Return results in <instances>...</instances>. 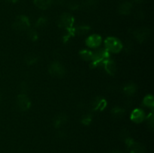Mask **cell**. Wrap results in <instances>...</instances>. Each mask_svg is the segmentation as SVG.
<instances>
[{
    "label": "cell",
    "instance_id": "obj_1",
    "mask_svg": "<svg viewBox=\"0 0 154 153\" xmlns=\"http://www.w3.org/2000/svg\"><path fill=\"white\" fill-rule=\"evenodd\" d=\"M105 46L108 51L112 52H119L123 48V44L119 39L116 38H108L105 40Z\"/></svg>",
    "mask_w": 154,
    "mask_h": 153
},
{
    "label": "cell",
    "instance_id": "obj_2",
    "mask_svg": "<svg viewBox=\"0 0 154 153\" xmlns=\"http://www.w3.org/2000/svg\"><path fill=\"white\" fill-rule=\"evenodd\" d=\"M14 28L17 31H23L29 26V20L26 16H19L14 22Z\"/></svg>",
    "mask_w": 154,
    "mask_h": 153
},
{
    "label": "cell",
    "instance_id": "obj_3",
    "mask_svg": "<svg viewBox=\"0 0 154 153\" xmlns=\"http://www.w3.org/2000/svg\"><path fill=\"white\" fill-rule=\"evenodd\" d=\"M74 18L70 14L65 13L60 16V20H59V25L62 27L70 28L73 25Z\"/></svg>",
    "mask_w": 154,
    "mask_h": 153
},
{
    "label": "cell",
    "instance_id": "obj_4",
    "mask_svg": "<svg viewBox=\"0 0 154 153\" xmlns=\"http://www.w3.org/2000/svg\"><path fill=\"white\" fill-rule=\"evenodd\" d=\"M49 71L56 76H63L65 74V68L60 63L55 62L50 65Z\"/></svg>",
    "mask_w": 154,
    "mask_h": 153
},
{
    "label": "cell",
    "instance_id": "obj_5",
    "mask_svg": "<svg viewBox=\"0 0 154 153\" xmlns=\"http://www.w3.org/2000/svg\"><path fill=\"white\" fill-rule=\"evenodd\" d=\"M17 104V106L19 107V109L23 111L28 110L31 104L29 99L25 94H20L18 96Z\"/></svg>",
    "mask_w": 154,
    "mask_h": 153
},
{
    "label": "cell",
    "instance_id": "obj_6",
    "mask_svg": "<svg viewBox=\"0 0 154 153\" xmlns=\"http://www.w3.org/2000/svg\"><path fill=\"white\" fill-rule=\"evenodd\" d=\"M93 61L94 62V64H98L100 62H102L105 58H108V51L105 50L101 49L93 53Z\"/></svg>",
    "mask_w": 154,
    "mask_h": 153
},
{
    "label": "cell",
    "instance_id": "obj_7",
    "mask_svg": "<svg viewBox=\"0 0 154 153\" xmlns=\"http://www.w3.org/2000/svg\"><path fill=\"white\" fill-rule=\"evenodd\" d=\"M150 34V31L147 28H141L136 30L135 32V36L137 40L140 42L145 40Z\"/></svg>",
    "mask_w": 154,
    "mask_h": 153
},
{
    "label": "cell",
    "instance_id": "obj_8",
    "mask_svg": "<svg viewBox=\"0 0 154 153\" xmlns=\"http://www.w3.org/2000/svg\"><path fill=\"white\" fill-rule=\"evenodd\" d=\"M102 38L98 34H92L87 39V45L90 47H97L101 44Z\"/></svg>",
    "mask_w": 154,
    "mask_h": 153
},
{
    "label": "cell",
    "instance_id": "obj_9",
    "mask_svg": "<svg viewBox=\"0 0 154 153\" xmlns=\"http://www.w3.org/2000/svg\"><path fill=\"white\" fill-rule=\"evenodd\" d=\"M131 118L133 122L136 123H140L144 120V112L142 110L136 109L132 111L131 114Z\"/></svg>",
    "mask_w": 154,
    "mask_h": 153
},
{
    "label": "cell",
    "instance_id": "obj_10",
    "mask_svg": "<svg viewBox=\"0 0 154 153\" xmlns=\"http://www.w3.org/2000/svg\"><path fill=\"white\" fill-rule=\"evenodd\" d=\"M132 9V3L129 2H125L120 4L119 8V12L121 14H129Z\"/></svg>",
    "mask_w": 154,
    "mask_h": 153
},
{
    "label": "cell",
    "instance_id": "obj_11",
    "mask_svg": "<svg viewBox=\"0 0 154 153\" xmlns=\"http://www.w3.org/2000/svg\"><path fill=\"white\" fill-rule=\"evenodd\" d=\"M129 146L131 149V153H144V147L141 144L136 143V142L132 141Z\"/></svg>",
    "mask_w": 154,
    "mask_h": 153
},
{
    "label": "cell",
    "instance_id": "obj_12",
    "mask_svg": "<svg viewBox=\"0 0 154 153\" xmlns=\"http://www.w3.org/2000/svg\"><path fill=\"white\" fill-rule=\"evenodd\" d=\"M34 3L38 8L45 10L52 4V0H34Z\"/></svg>",
    "mask_w": 154,
    "mask_h": 153
},
{
    "label": "cell",
    "instance_id": "obj_13",
    "mask_svg": "<svg viewBox=\"0 0 154 153\" xmlns=\"http://www.w3.org/2000/svg\"><path fill=\"white\" fill-rule=\"evenodd\" d=\"M105 68L107 72L109 73L110 74H114L117 70V66H116L115 63L111 60H106L105 62Z\"/></svg>",
    "mask_w": 154,
    "mask_h": 153
},
{
    "label": "cell",
    "instance_id": "obj_14",
    "mask_svg": "<svg viewBox=\"0 0 154 153\" xmlns=\"http://www.w3.org/2000/svg\"><path fill=\"white\" fill-rule=\"evenodd\" d=\"M66 121V116L63 115V114H60L59 115L57 118L54 120V124H55L56 127H60V125L65 123V122Z\"/></svg>",
    "mask_w": 154,
    "mask_h": 153
},
{
    "label": "cell",
    "instance_id": "obj_15",
    "mask_svg": "<svg viewBox=\"0 0 154 153\" xmlns=\"http://www.w3.org/2000/svg\"><path fill=\"white\" fill-rule=\"evenodd\" d=\"M144 104L148 107H153L154 105L153 97L152 95L146 96L145 98L144 99Z\"/></svg>",
    "mask_w": 154,
    "mask_h": 153
},
{
    "label": "cell",
    "instance_id": "obj_16",
    "mask_svg": "<svg viewBox=\"0 0 154 153\" xmlns=\"http://www.w3.org/2000/svg\"><path fill=\"white\" fill-rule=\"evenodd\" d=\"M124 91L128 95H132V94H134L136 92V87L134 84H129L127 86L125 87Z\"/></svg>",
    "mask_w": 154,
    "mask_h": 153
},
{
    "label": "cell",
    "instance_id": "obj_17",
    "mask_svg": "<svg viewBox=\"0 0 154 153\" xmlns=\"http://www.w3.org/2000/svg\"><path fill=\"white\" fill-rule=\"evenodd\" d=\"M98 4V0H86L84 3V6L87 8H93Z\"/></svg>",
    "mask_w": 154,
    "mask_h": 153
},
{
    "label": "cell",
    "instance_id": "obj_18",
    "mask_svg": "<svg viewBox=\"0 0 154 153\" xmlns=\"http://www.w3.org/2000/svg\"><path fill=\"white\" fill-rule=\"evenodd\" d=\"M81 56L82 58L85 60H93V52L88 50H83L81 52Z\"/></svg>",
    "mask_w": 154,
    "mask_h": 153
},
{
    "label": "cell",
    "instance_id": "obj_19",
    "mask_svg": "<svg viewBox=\"0 0 154 153\" xmlns=\"http://www.w3.org/2000/svg\"><path fill=\"white\" fill-rule=\"evenodd\" d=\"M112 113L114 116L116 117H121L123 116V114H124V110L123 109L120 107H115L112 110Z\"/></svg>",
    "mask_w": 154,
    "mask_h": 153
},
{
    "label": "cell",
    "instance_id": "obj_20",
    "mask_svg": "<svg viewBox=\"0 0 154 153\" xmlns=\"http://www.w3.org/2000/svg\"><path fill=\"white\" fill-rule=\"evenodd\" d=\"M26 62L27 64H32L33 63H35L37 60V57L35 56L33 54H29V55L26 56V57L25 58Z\"/></svg>",
    "mask_w": 154,
    "mask_h": 153
},
{
    "label": "cell",
    "instance_id": "obj_21",
    "mask_svg": "<svg viewBox=\"0 0 154 153\" xmlns=\"http://www.w3.org/2000/svg\"><path fill=\"white\" fill-rule=\"evenodd\" d=\"M88 31H89V28L88 27H85V26H80L75 29V32H76L78 34H85V33H87Z\"/></svg>",
    "mask_w": 154,
    "mask_h": 153
},
{
    "label": "cell",
    "instance_id": "obj_22",
    "mask_svg": "<svg viewBox=\"0 0 154 153\" xmlns=\"http://www.w3.org/2000/svg\"><path fill=\"white\" fill-rule=\"evenodd\" d=\"M47 24V19L45 17H40L38 20L37 22H36V26L38 27L44 26Z\"/></svg>",
    "mask_w": 154,
    "mask_h": 153
},
{
    "label": "cell",
    "instance_id": "obj_23",
    "mask_svg": "<svg viewBox=\"0 0 154 153\" xmlns=\"http://www.w3.org/2000/svg\"><path fill=\"white\" fill-rule=\"evenodd\" d=\"M29 37L30 39H32V40H35L36 39H37V33H36V32L35 31V30L33 29H31L29 31Z\"/></svg>",
    "mask_w": 154,
    "mask_h": 153
},
{
    "label": "cell",
    "instance_id": "obj_24",
    "mask_svg": "<svg viewBox=\"0 0 154 153\" xmlns=\"http://www.w3.org/2000/svg\"><path fill=\"white\" fill-rule=\"evenodd\" d=\"M147 122H148V124H150L151 127H153V114H150V115L148 116V118H147Z\"/></svg>",
    "mask_w": 154,
    "mask_h": 153
},
{
    "label": "cell",
    "instance_id": "obj_25",
    "mask_svg": "<svg viewBox=\"0 0 154 153\" xmlns=\"http://www.w3.org/2000/svg\"><path fill=\"white\" fill-rule=\"evenodd\" d=\"M90 120H91V118H90V116H88V115H87L85 117H84V118H83V122L84 123V124H89V122H90Z\"/></svg>",
    "mask_w": 154,
    "mask_h": 153
},
{
    "label": "cell",
    "instance_id": "obj_26",
    "mask_svg": "<svg viewBox=\"0 0 154 153\" xmlns=\"http://www.w3.org/2000/svg\"><path fill=\"white\" fill-rule=\"evenodd\" d=\"M132 46H133V45H132V42H130V41L127 42L126 44V50L129 52V51H131V49L132 48Z\"/></svg>",
    "mask_w": 154,
    "mask_h": 153
},
{
    "label": "cell",
    "instance_id": "obj_27",
    "mask_svg": "<svg viewBox=\"0 0 154 153\" xmlns=\"http://www.w3.org/2000/svg\"><path fill=\"white\" fill-rule=\"evenodd\" d=\"M27 88H28V86L26 83H24V82H22V84H21V90H23V91H27Z\"/></svg>",
    "mask_w": 154,
    "mask_h": 153
},
{
    "label": "cell",
    "instance_id": "obj_28",
    "mask_svg": "<svg viewBox=\"0 0 154 153\" xmlns=\"http://www.w3.org/2000/svg\"><path fill=\"white\" fill-rule=\"evenodd\" d=\"M8 2H10V3H16L18 0H6Z\"/></svg>",
    "mask_w": 154,
    "mask_h": 153
},
{
    "label": "cell",
    "instance_id": "obj_29",
    "mask_svg": "<svg viewBox=\"0 0 154 153\" xmlns=\"http://www.w3.org/2000/svg\"><path fill=\"white\" fill-rule=\"evenodd\" d=\"M134 1H135L136 2H141L144 1V0H134Z\"/></svg>",
    "mask_w": 154,
    "mask_h": 153
},
{
    "label": "cell",
    "instance_id": "obj_30",
    "mask_svg": "<svg viewBox=\"0 0 154 153\" xmlns=\"http://www.w3.org/2000/svg\"><path fill=\"white\" fill-rule=\"evenodd\" d=\"M112 153H123V152H121L120 151H114V152H113Z\"/></svg>",
    "mask_w": 154,
    "mask_h": 153
},
{
    "label": "cell",
    "instance_id": "obj_31",
    "mask_svg": "<svg viewBox=\"0 0 154 153\" xmlns=\"http://www.w3.org/2000/svg\"><path fill=\"white\" fill-rule=\"evenodd\" d=\"M1 94H0V103H1Z\"/></svg>",
    "mask_w": 154,
    "mask_h": 153
}]
</instances>
